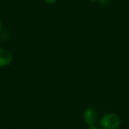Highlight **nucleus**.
Listing matches in <instances>:
<instances>
[{
	"label": "nucleus",
	"mask_w": 129,
	"mask_h": 129,
	"mask_svg": "<svg viewBox=\"0 0 129 129\" xmlns=\"http://www.w3.org/2000/svg\"><path fill=\"white\" fill-rule=\"evenodd\" d=\"M99 124L103 129H118L120 126L121 119L117 114L108 113L101 118Z\"/></svg>",
	"instance_id": "1"
},
{
	"label": "nucleus",
	"mask_w": 129,
	"mask_h": 129,
	"mask_svg": "<svg viewBox=\"0 0 129 129\" xmlns=\"http://www.w3.org/2000/svg\"><path fill=\"white\" fill-rule=\"evenodd\" d=\"M44 2L48 3V4H54V3H56L57 1V0H43Z\"/></svg>",
	"instance_id": "4"
},
{
	"label": "nucleus",
	"mask_w": 129,
	"mask_h": 129,
	"mask_svg": "<svg viewBox=\"0 0 129 129\" xmlns=\"http://www.w3.org/2000/svg\"><path fill=\"white\" fill-rule=\"evenodd\" d=\"M89 1H91V2H95V1H97V0H89Z\"/></svg>",
	"instance_id": "7"
},
{
	"label": "nucleus",
	"mask_w": 129,
	"mask_h": 129,
	"mask_svg": "<svg viewBox=\"0 0 129 129\" xmlns=\"http://www.w3.org/2000/svg\"><path fill=\"white\" fill-rule=\"evenodd\" d=\"M87 129H101V128L96 127V126H90V127H88V128H87Z\"/></svg>",
	"instance_id": "5"
},
{
	"label": "nucleus",
	"mask_w": 129,
	"mask_h": 129,
	"mask_svg": "<svg viewBox=\"0 0 129 129\" xmlns=\"http://www.w3.org/2000/svg\"><path fill=\"white\" fill-rule=\"evenodd\" d=\"M13 61V54L5 48H0V67H7Z\"/></svg>",
	"instance_id": "3"
},
{
	"label": "nucleus",
	"mask_w": 129,
	"mask_h": 129,
	"mask_svg": "<svg viewBox=\"0 0 129 129\" xmlns=\"http://www.w3.org/2000/svg\"><path fill=\"white\" fill-rule=\"evenodd\" d=\"M1 29H2V22L0 20V31H1Z\"/></svg>",
	"instance_id": "6"
},
{
	"label": "nucleus",
	"mask_w": 129,
	"mask_h": 129,
	"mask_svg": "<svg viewBox=\"0 0 129 129\" xmlns=\"http://www.w3.org/2000/svg\"><path fill=\"white\" fill-rule=\"evenodd\" d=\"M83 119L88 126H95L98 121V113L94 108H87L83 112Z\"/></svg>",
	"instance_id": "2"
}]
</instances>
